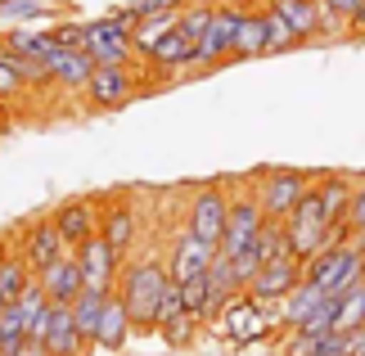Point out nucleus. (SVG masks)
Returning <instances> with one entry per match:
<instances>
[{
	"label": "nucleus",
	"mask_w": 365,
	"mask_h": 356,
	"mask_svg": "<svg viewBox=\"0 0 365 356\" xmlns=\"http://www.w3.org/2000/svg\"><path fill=\"white\" fill-rule=\"evenodd\" d=\"M167 284H172V270H167L163 253H140V258H126L122 275H118V297H122L126 316H131L135 338L158 334V307H163Z\"/></svg>",
	"instance_id": "nucleus-1"
},
{
	"label": "nucleus",
	"mask_w": 365,
	"mask_h": 356,
	"mask_svg": "<svg viewBox=\"0 0 365 356\" xmlns=\"http://www.w3.org/2000/svg\"><path fill=\"white\" fill-rule=\"evenodd\" d=\"M320 172H307V167H262L257 176H252V190H257V203L266 217L284 221L293 208H298V198L316 185Z\"/></svg>",
	"instance_id": "nucleus-2"
},
{
	"label": "nucleus",
	"mask_w": 365,
	"mask_h": 356,
	"mask_svg": "<svg viewBox=\"0 0 365 356\" xmlns=\"http://www.w3.org/2000/svg\"><path fill=\"white\" fill-rule=\"evenodd\" d=\"M248 14V0H217V14L207 23V32L194 41V68L199 73H212V68L230 63V50H235V32H240Z\"/></svg>",
	"instance_id": "nucleus-3"
},
{
	"label": "nucleus",
	"mask_w": 365,
	"mask_h": 356,
	"mask_svg": "<svg viewBox=\"0 0 365 356\" xmlns=\"http://www.w3.org/2000/svg\"><path fill=\"white\" fill-rule=\"evenodd\" d=\"M221 334L230 338L235 347H248V343H262V338L279 334V302H257V297L240 293L235 302L221 311Z\"/></svg>",
	"instance_id": "nucleus-4"
},
{
	"label": "nucleus",
	"mask_w": 365,
	"mask_h": 356,
	"mask_svg": "<svg viewBox=\"0 0 365 356\" xmlns=\"http://www.w3.org/2000/svg\"><path fill=\"white\" fill-rule=\"evenodd\" d=\"M226 212H230V185H194L185 194V230H194L203 239V244H221V235H226Z\"/></svg>",
	"instance_id": "nucleus-5"
},
{
	"label": "nucleus",
	"mask_w": 365,
	"mask_h": 356,
	"mask_svg": "<svg viewBox=\"0 0 365 356\" xmlns=\"http://www.w3.org/2000/svg\"><path fill=\"white\" fill-rule=\"evenodd\" d=\"M262 225H266V212L257 203L252 180L248 185H235V190H230V212H226V235H221L217 253H221V258H235V253L252 248V239H257Z\"/></svg>",
	"instance_id": "nucleus-6"
},
{
	"label": "nucleus",
	"mask_w": 365,
	"mask_h": 356,
	"mask_svg": "<svg viewBox=\"0 0 365 356\" xmlns=\"http://www.w3.org/2000/svg\"><path fill=\"white\" fill-rule=\"evenodd\" d=\"M140 91V73L135 63H95V73L86 81V91H81V99H86V108L95 113H113V108H126Z\"/></svg>",
	"instance_id": "nucleus-7"
},
{
	"label": "nucleus",
	"mask_w": 365,
	"mask_h": 356,
	"mask_svg": "<svg viewBox=\"0 0 365 356\" xmlns=\"http://www.w3.org/2000/svg\"><path fill=\"white\" fill-rule=\"evenodd\" d=\"M140 230H145V212H140L135 194H108L104 198V217H100V235L118 248V258H135V244H140Z\"/></svg>",
	"instance_id": "nucleus-8"
},
{
	"label": "nucleus",
	"mask_w": 365,
	"mask_h": 356,
	"mask_svg": "<svg viewBox=\"0 0 365 356\" xmlns=\"http://www.w3.org/2000/svg\"><path fill=\"white\" fill-rule=\"evenodd\" d=\"M54 225H59L63 244L68 248H81L91 235H100V217H104V198L100 194H73L63 203H54Z\"/></svg>",
	"instance_id": "nucleus-9"
},
{
	"label": "nucleus",
	"mask_w": 365,
	"mask_h": 356,
	"mask_svg": "<svg viewBox=\"0 0 365 356\" xmlns=\"http://www.w3.org/2000/svg\"><path fill=\"white\" fill-rule=\"evenodd\" d=\"M81 50H86L95 63H140V54L131 46V27H126L122 19H113V14L86 23V41H81Z\"/></svg>",
	"instance_id": "nucleus-10"
},
{
	"label": "nucleus",
	"mask_w": 365,
	"mask_h": 356,
	"mask_svg": "<svg viewBox=\"0 0 365 356\" xmlns=\"http://www.w3.org/2000/svg\"><path fill=\"white\" fill-rule=\"evenodd\" d=\"M77 253V266H81V280H86V289L95 293H118V275H122V258H118V248L108 244L104 235H91Z\"/></svg>",
	"instance_id": "nucleus-11"
},
{
	"label": "nucleus",
	"mask_w": 365,
	"mask_h": 356,
	"mask_svg": "<svg viewBox=\"0 0 365 356\" xmlns=\"http://www.w3.org/2000/svg\"><path fill=\"white\" fill-rule=\"evenodd\" d=\"M302 284V262L293 258V253H279V258L262 262V270L252 275L248 284V297H257V302H284V297Z\"/></svg>",
	"instance_id": "nucleus-12"
},
{
	"label": "nucleus",
	"mask_w": 365,
	"mask_h": 356,
	"mask_svg": "<svg viewBox=\"0 0 365 356\" xmlns=\"http://www.w3.org/2000/svg\"><path fill=\"white\" fill-rule=\"evenodd\" d=\"M19 253L27 258V266H32V270H46L54 258H63V253H73V248L63 244L59 225H54V217L46 212V217H32L19 230Z\"/></svg>",
	"instance_id": "nucleus-13"
},
{
	"label": "nucleus",
	"mask_w": 365,
	"mask_h": 356,
	"mask_svg": "<svg viewBox=\"0 0 365 356\" xmlns=\"http://www.w3.org/2000/svg\"><path fill=\"white\" fill-rule=\"evenodd\" d=\"M167 270H172V280L180 284V280H190V275H203L207 266H212V258H217V248L212 244H203L199 235L194 230H185V225H180V230L167 239Z\"/></svg>",
	"instance_id": "nucleus-14"
},
{
	"label": "nucleus",
	"mask_w": 365,
	"mask_h": 356,
	"mask_svg": "<svg viewBox=\"0 0 365 356\" xmlns=\"http://www.w3.org/2000/svg\"><path fill=\"white\" fill-rule=\"evenodd\" d=\"M266 5H275L279 14H284V19L302 32L307 46H316V41H325V36L347 32L339 19H329V14H325V5H320V0H266Z\"/></svg>",
	"instance_id": "nucleus-15"
},
{
	"label": "nucleus",
	"mask_w": 365,
	"mask_h": 356,
	"mask_svg": "<svg viewBox=\"0 0 365 356\" xmlns=\"http://www.w3.org/2000/svg\"><path fill=\"white\" fill-rule=\"evenodd\" d=\"M41 347H46V356H91V343L81 338L77 320H73V307H54V302H50Z\"/></svg>",
	"instance_id": "nucleus-16"
},
{
	"label": "nucleus",
	"mask_w": 365,
	"mask_h": 356,
	"mask_svg": "<svg viewBox=\"0 0 365 356\" xmlns=\"http://www.w3.org/2000/svg\"><path fill=\"white\" fill-rule=\"evenodd\" d=\"M36 284L46 289V297L54 307H73L77 293L86 289V280H81V266H77V253H63V258H54L46 270H36Z\"/></svg>",
	"instance_id": "nucleus-17"
},
{
	"label": "nucleus",
	"mask_w": 365,
	"mask_h": 356,
	"mask_svg": "<svg viewBox=\"0 0 365 356\" xmlns=\"http://www.w3.org/2000/svg\"><path fill=\"white\" fill-rule=\"evenodd\" d=\"M50 63V77H54V91H68V95H81L86 91V81L95 73V59L86 50H68V46H54L46 54Z\"/></svg>",
	"instance_id": "nucleus-18"
},
{
	"label": "nucleus",
	"mask_w": 365,
	"mask_h": 356,
	"mask_svg": "<svg viewBox=\"0 0 365 356\" xmlns=\"http://www.w3.org/2000/svg\"><path fill=\"white\" fill-rule=\"evenodd\" d=\"M145 63L153 68V73H167V77H176L180 68H194V36H185L180 27H172V32L145 54Z\"/></svg>",
	"instance_id": "nucleus-19"
},
{
	"label": "nucleus",
	"mask_w": 365,
	"mask_h": 356,
	"mask_svg": "<svg viewBox=\"0 0 365 356\" xmlns=\"http://www.w3.org/2000/svg\"><path fill=\"white\" fill-rule=\"evenodd\" d=\"M135 338L131 330V316H126V307H122V297L113 293L104 302V316H100V334H95V352H104V356H118L126 343Z\"/></svg>",
	"instance_id": "nucleus-20"
},
{
	"label": "nucleus",
	"mask_w": 365,
	"mask_h": 356,
	"mask_svg": "<svg viewBox=\"0 0 365 356\" xmlns=\"http://www.w3.org/2000/svg\"><path fill=\"white\" fill-rule=\"evenodd\" d=\"M325 230H329V221H316V217H284L289 253H293L302 266L312 262L316 253H325Z\"/></svg>",
	"instance_id": "nucleus-21"
},
{
	"label": "nucleus",
	"mask_w": 365,
	"mask_h": 356,
	"mask_svg": "<svg viewBox=\"0 0 365 356\" xmlns=\"http://www.w3.org/2000/svg\"><path fill=\"white\" fill-rule=\"evenodd\" d=\"M32 280H36V270L27 266V258L19 253V244H14V248H0V311H5Z\"/></svg>",
	"instance_id": "nucleus-22"
},
{
	"label": "nucleus",
	"mask_w": 365,
	"mask_h": 356,
	"mask_svg": "<svg viewBox=\"0 0 365 356\" xmlns=\"http://www.w3.org/2000/svg\"><path fill=\"white\" fill-rule=\"evenodd\" d=\"M320 203H325V217L329 225L334 221H347V212H352V194H356V180L347 172H320Z\"/></svg>",
	"instance_id": "nucleus-23"
},
{
	"label": "nucleus",
	"mask_w": 365,
	"mask_h": 356,
	"mask_svg": "<svg viewBox=\"0 0 365 356\" xmlns=\"http://www.w3.org/2000/svg\"><path fill=\"white\" fill-rule=\"evenodd\" d=\"M0 50L46 59L54 50V36H50V27H36V23H9V32H0Z\"/></svg>",
	"instance_id": "nucleus-24"
},
{
	"label": "nucleus",
	"mask_w": 365,
	"mask_h": 356,
	"mask_svg": "<svg viewBox=\"0 0 365 356\" xmlns=\"http://www.w3.org/2000/svg\"><path fill=\"white\" fill-rule=\"evenodd\" d=\"M266 54V19H262V5H248L240 32H235V50H230V63H244V59H262Z\"/></svg>",
	"instance_id": "nucleus-25"
},
{
	"label": "nucleus",
	"mask_w": 365,
	"mask_h": 356,
	"mask_svg": "<svg viewBox=\"0 0 365 356\" xmlns=\"http://www.w3.org/2000/svg\"><path fill=\"white\" fill-rule=\"evenodd\" d=\"M329 289H320V284L312 280H302L298 289H293L284 302H279V330H298L302 320H312V311L320 307V297H325Z\"/></svg>",
	"instance_id": "nucleus-26"
},
{
	"label": "nucleus",
	"mask_w": 365,
	"mask_h": 356,
	"mask_svg": "<svg viewBox=\"0 0 365 356\" xmlns=\"http://www.w3.org/2000/svg\"><path fill=\"white\" fill-rule=\"evenodd\" d=\"M262 19H266V54H293V50L307 46L298 27H293L275 5H266V0H262Z\"/></svg>",
	"instance_id": "nucleus-27"
},
{
	"label": "nucleus",
	"mask_w": 365,
	"mask_h": 356,
	"mask_svg": "<svg viewBox=\"0 0 365 356\" xmlns=\"http://www.w3.org/2000/svg\"><path fill=\"white\" fill-rule=\"evenodd\" d=\"M347 262H352V244H347V248H325V253H316V258L302 266V280L320 284V289H334V284L343 280Z\"/></svg>",
	"instance_id": "nucleus-28"
},
{
	"label": "nucleus",
	"mask_w": 365,
	"mask_h": 356,
	"mask_svg": "<svg viewBox=\"0 0 365 356\" xmlns=\"http://www.w3.org/2000/svg\"><path fill=\"white\" fill-rule=\"evenodd\" d=\"M113 293H95V289H81L77 293V302H73V320H77V330H81V338L91 343V352H95V334H100V316H104V302Z\"/></svg>",
	"instance_id": "nucleus-29"
},
{
	"label": "nucleus",
	"mask_w": 365,
	"mask_h": 356,
	"mask_svg": "<svg viewBox=\"0 0 365 356\" xmlns=\"http://www.w3.org/2000/svg\"><path fill=\"white\" fill-rule=\"evenodd\" d=\"M59 5L54 0H0V23H54Z\"/></svg>",
	"instance_id": "nucleus-30"
},
{
	"label": "nucleus",
	"mask_w": 365,
	"mask_h": 356,
	"mask_svg": "<svg viewBox=\"0 0 365 356\" xmlns=\"http://www.w3.org/2000/svg\"><path fill=\"white\" fill-rule=\"evenodd\" d=\"M199 330H203V320L190 316V311H180V316H172V320L158 325V338L167 343V352H190L194 338H199Z\"/></svg>",
	"instance_id": "nucleus-31"
},
{
	"label": "nucleus",
	"mask_w": 365,
	"mask_h": 356,
	"mask_svg": "<svg viewBox=\"0 0 365 356\" xmlns=\"http://www.w3.org/2000/svg\"><path fill=\"white\" fill-rule=\"evenodd\" d=\"M176 289H180V302H185L190 316H199V320L207 325V311H212V284H207V270H203V275L180 280Z\"/></svg>",
	"instance_id": "nucleus-32"
},
{
	"label": "nucleus",
	"mask_w": 365,
	"mask_h": 356,
	"mask_svg": "<svg viewBox=\"0 0 365 356\" xmlns=\"http://www.w3.org/2000/svg\"><path fill=\"white\" fill-rule=\"evenodd\" d=\"M212 14H217V0H185V9L176 14V27L199 41L207 32V23H212Z\"/></svg>",
	"instance_id": "nucleus-33"
},
{
	"label": "nucleus",
	"mask_w": 365,
	"mask_h": 356,
	"mask_svg": "<svg viewBox=\"0 0 365 356\" xmlns=\"http://www.w3.org/2000/svg\"><path fill=\"white\" fill-rule=\"evenodd\" d=\"M252 253H257V262H271V258H279V253H289V235H284V221L266 217V225L257 230V239H252Z\"/></svg>",
	"instance_id": "nucleus-34"
},
{
	"label": "nucleus",
	"mask_w": 365,
	"mask_h": 356,
	"mask_svg": "<svg viewBox=\"0 0 365 356\" xmlns=\"http://www.w3.org/2000/svg\"><path fill=\"white\" fill-rule=\"evenodd\" d=\"M361 325H365V284L343 297V302H339V316H334V330H343V334L361 330Z\"/></svg>",
	"instance_id": "nucleus-35"
},
{
	"label": "nucleus",
	"mask_w": 365,
	"mask_h": 356,
	"mask_svg": "<svg viewBox=\"0 0 365 356\" xmlns=\"http://www.w3.org/2000/svg\"><path fill=\"white\" fill-rule=\"evenodd\" d=\"M316 347H320V334L312 330H279L275 356H316Z\"/></svg>",
	"instance_id": "nucleus-36"
},
{
	"label": "nucleus",
	"mask_w": 365,
	"mask_h": 356,
	"mask_svg": "<svg viewBox=\"0 0 365 356\" xmlns=\"http://www.w3.org/2000/svg\"><path fill=\"white\" fill-rule=\"evenodd\" d=\"M50 36H54V46L81 50V41H86V23H73V19H54V23H50Z\"/></svg>",
	"instance_id": "nucleus-37"
},
{
	"label": "nucleus",
	"mask_w": 365,
	"mask_h": 356,
	"mask_svg": "<svg viewBox=\"0 0 365 356\" xmlns=\"http://www.w3.org/2000/svg\"><path fill=\"white\" fill-rule=\"evenodd\" d=\"M23 91H27V86H23L19 68H14V54L0 50V99H19Z\"/></svg>",
	"instance_id": "nucleus-38"
},
{
	"label": "nucleus",
	"mask_w": 365,
	"mask_h": 356,
	"mask_svg": "<svg viewBox=\"0 0 365 356\" xmlns=\"http://www.w3.org/2000/svg\"><path fill=\"white\" fill-rule=\"evenodd\" d=\"M320 5H325V14H329V19H339L343 27H352V19H356V9L365 5V0H320Z\"/></svg>",
	"instance_id": "nucleus-39"
},
{
	"label": "nucleus",
	"mask_w": 365,
	"mask_h": 356,
	"mask_svg": "<svg viewBox=\"0 0 365 356\" xmlns=\"http://www.w3.org/2000/svg\"><path fill=\"white\" fill-rule=\"evenodd\" d=\"M135 9H140V19H145V14H180L185 0H135Z\"/></svg>",
	"instance_id": "nucleus-40"
},
{
	"label": "nucleus",
	"mask_w": 365,
	"mask_h": 356,
	"mask_svg": "<svg viewBox=\"0 0 365 356\" xmlns=\"http://www.w3.org/2000/svg\"><path fill=\"white\" fill-rule=\"evenodd\" d=\"M347 221H352V230L365 225V180H356V194H352V212H347Z\"/></svg>",
	"instance_id": "nucleus-41"
},
{
	"label": "nucleus",
	"mask_w": 365,
	"mask_h": 356,
	"mask_svg": "<svg viewBox=\"0 0 365 356\" xmlns=\"http://www.w3.org/2000/svg\"><path fill=\"white\" fill-rule=\"evenodd\" d=\"M9 356H46V347H41V338H23Z\"/></svg>",
	"instance_id": "nucleus-42"
},
{
	"label": "nucleus",
	"mask_w": 365,
	"mask_h": 356,
	"mask_svg": "<svg viewBox=\"0 0 365 356\" xmlns=\"http://www.w3.org/2000/svg\"><path fill=\"white\" fill-rule=\"evenodd\" d=\"M0 356H9V352H0Z\"/></svg>",
	"instance_id": "nucleus-43"
}]
</instances>
